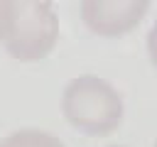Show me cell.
Masks as SVG:
<instances>
[{"mask_svg": "<svg viewBox=\"0 0 157 147\" xmlns=\"http://www.w3.org/2000/svg\"><path fill=\"white\" fill-rule=\"evenodd\" d=\"M61 113L71 127L83 135L101 137L120 127L125 105L118 88L98 76H76L61 93Z\"/></svg>", "mask_w": 157, "mask_h": 147, "instance_id": "cell-1", "label": "cell"}, {"mask_svg": "<svg viewBox=\"0 0 157 147\" xmlns=\"http://www.w3.org/2000/svg\"><path fill=\"white\" fill-rule=\"evenodd\" d=\"M59 39V20L52 0H15L12 22L2 39L5 51L22 64L44 59Z\"/></svg>", "mask_w": 157, "mask_h": 147, "instance_id": "cell-2", "label": "cell"}, {"mask_svg": "<svg viewBox=\"0 0 157 147\" xmlns=\"http://www.w3.org/2000/svg\"><path fill=\"white\" fill-rule=\"evenodd\" d=\"M152 0H81V20L98 37H120L135 29Z\"/></svg>", "mask_w": 157, "mask_h": 147, "instance_id": "cell-3", "label": "cell"}, {"mask_svg": "<svg viewBox=\"0 0 157 147\" xmlns=\"http://www.w3.org/2000/svg\"><path fill=\"white\" fill-rule=\"evenodd\" d=\"M0 147H64V142L59 137H54L47 130L39 127H22L12 135H7Z\"/></svg>", "mask_w": 157, "mask_h": 147, "instance_id": "cell-4", "label": "cell"}, {"mask_svg": "<svg viewBox=\"0 0 157 147\" xmlns=\"http://www.w3.org/2000/svg\"><path fill=\"white\" fill-rule=\"evenodd\" d=\"M12 10H15V0H0V42L5 39V34L10 29Z\"/></svg>", "mask_w": 157, "mask_h": 147, "instance_id": "cell-5", "label": "cell"}, {"mask_svg": "<svg viewBox=\"0 0 157 147\" xmlns=\"http://www.w3.org/2000/svg\"><path fill=\"white\" fill-rule=\"evenodd\" d=\"M147 54H150V61L157 66V20L152 22L150 34H147Z\"/></svg>", "mask_w": 157, "mask_h": 147, "instance_id": "cell-6", "label": "cell"}, {"mask_svg": "<svg viewBox=\"0 0 157 147\" xmlns=\"http://www.w3.org/2000/svg\"><path fill=\"white\" fill-rule=\"evenodd\" d=\"M108 147H123V145H108Z\"/></svg>", "mask_w": 157, "mask_h": 147, "instance_id": "cell-7", "label": "cell"}, {"mask_svg": "<svg viewBox=\"0 0 157 147\" xmlns=\"http://www.w3.org/2000/svg\"><path fill=\"white\" fill-rule=\"evenodd\" d=\"M155 147H157V140H155Z\"/></svg>", "mask_w": 157, "mask_h": 147, "instance_id": "cell-8", "label": "cell"}]
</instances>
